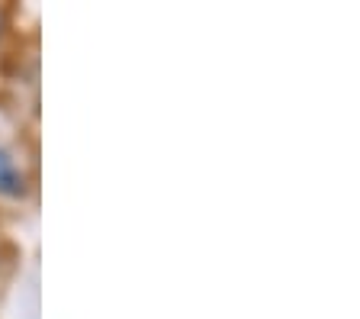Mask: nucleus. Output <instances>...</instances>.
I'll return each instance as SVG.
<instances>
[{
	"label": "nucleus",
	"mask_w": 360,
	"mask_h": 319,
	"mask_svg": "<svg viewBox=\"0 0 360 319\" xmlns=\"http://www.w3.org/2000/svg\"><path fill=\"white\" fill-rule=\"evenodd\" d=\"M20 187H22V177L16 171V165L10 161L7 152H0V190L4 194H20Z\"/></svg>",
	"instance_id": "f257e3e1"
}]
</instances>
